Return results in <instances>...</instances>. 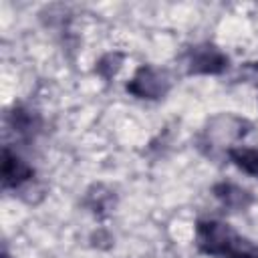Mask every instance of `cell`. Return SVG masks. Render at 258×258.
Instances as JSON below:
<instances>
[{
  "mask_svg": "<svg viewBox=\"0 0 258 258\" xmlns=\"http://www.w3.org/2000/svg\"><path fill=\"white\" fill-rule=\"evenodd\" d=\"M228 153H230L232 161H234L240 169H244L246 173H250V175H256V177H258V149L232 147Z\"/></svg>",
  "mask_w": 258,
  "mask_h": 258,
  "instance_id": "obj_7",
  "label": "cell"
},
{
  "mask_svg": "<svg viewBox=\"0 0 258 258\" xmlns=\"http://www.w3.org/2000/svg\"><path fill=\"white\" fill-rule=\"evenodd\" d=\"M230 258H258V250L252 246H244V248L240 246L230 252Z\"/></svg>",
  "mask_w": 258,
  "mask_h": 258,
  "instance_id": "obj_8",
  "label": "cell"
},
{
  "mask_svg": "<svg viewBox=\"0 0 258 258\" xmlns=\"http://www.w3.org/2000/svg\"><path fill=\"white\" fill-rule=\"evenodd\" d=\"M198 244L208 254H224L234 248L236 234L224 222H202L198 226Z\"/></svg>",
  "mask_w": 258,
  "mask_h": 258,
  "instance_id": "obj_1",
  "label": "cell"
},
{
  "mask_svg": "<svg viewBox=\"0 0 258 258\" xmlns=\"http://www.w3.org/2000/svg\"><path fill=\"white\" fill-rule=\"evenodd\" d=\"M246 133V121L234 115H220L214 117L208 125V137L220 145L232 143L234 139L242 137Z\"/></svg>",
  "mask_w": 258,
  "mask_h": 258,
  "instance_id": "obj_3",
  "label": "cell"
},
{
  "mask_svg": "<svg viewBox=\"0 0 258 258\" xmlns=\"http://www.w3.org/2000/svg\"><path fill=\"white\" fill-rule=\"evenodd\" d=\"M226 54H222L216 46L204 44L196 46L189 54V71L191 73H220L226 69Z\"/></svg>",
  "mask_w": 258,
  "mask_h": 258,
  "instance_id": "obj_4",
  "label": "cell"
},
{
  "mask_svg": "<svg viewBox=\"0 0 258 258\" xmlns=\"http://www.w3.org/2000/svg\"><path fill=\"white\" fill-rule=\"evenodd\" d=\"M216 196H218L228 208H234V210H242V208H246V206L252 202L250 194H248L246 189L234 185V183H222V185H218V187H216Z\"/></svg>",
  "mask_w": 258,
  "mask_h": 258,
  "instance_id": "obj_6",
  "label": "cell"
},
{
  "mask_svg": "<svg viewBox=\"0 0 258 258\" xmlns=\"http://www.w3.org/2000/svg\"><path fill=\"white\" fill-rule=\"evenodd\" d=\"M167 89H169L167 75L153 67H141L127 85V91H131L141 99H159L167 93Z\"/></svg>",
  "mask_w": 258,
  "mask_h": 258,
  "instance_id": "obj_2",
  "label": "cell"
},
{
  "mask_svg": "<svg viewBox=\"0 0 258 258\" xmlns=\"http://www.w3.org/2000/svg\"><path fill=\"white\" fill-rule=\"evenodd\" d=\"M32 175V169L14 153H10L8 149H4V161H2V177H4V185H20L22 181H26Z\"/></svg>",
  "mask_w": 258,
  "mask_h": 258,
  "instance_id": "obj_5",
  "label": "cell"
}]
</instances>
